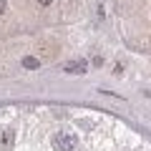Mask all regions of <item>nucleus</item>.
Segmentation results:
<instances>
[{"mask_svg":"<svg viewBox=\"0 0 151 151\" xmlns=\"http://www.w3.org/2000/svg\"><path fill=\"white\" fill-rule=\"evenodd\" d=\"M78 146V136L73 131H58L53 136V149L55 151H76Z\"/></svg>","mask_w":151,"mask_h":151,"instance_id":"1","label":"nucleus"},{"mask_svg":"<svg viewBox=\"0 0 151 151\" xmlns=\"http://www.w3.org/2000/svg\"><path fill=\"white\" fill-rule=\"evenodd\" d=\"M63 70H65V73H70V76H81V73H86V70H88V63L83 58H73V60H68V63L63 65Z\"/></svg>","mask_w":151,"mask_h":151,"instance_id":"2","label":"nucleus"},{"mask_svg":"<svg viewBox=\"0 0 151 151\" xmlns=\"http://www.w3.org/2000/svg\"><path fill=\"white\" fill-rule=\"evenodd\" d=\"M23 65H25V68H40V60L33 58V55H25V58H23Z\"/></svg>","mask_w":151,"mask_h":151,"instance_id":"3","label":"nucleus"},{"mask_svg":"<svg viewBox=\"0 0 151 151\" xmlns=\"http://www.w3.org/2000/svg\"><path fill=\"white\" fill-rule=\"evenodd\" d=\"M13 144V131H5V146Z\"/></svg>","mask_w":151,"mask_h":151,"instance_id":"4","label":"nucleus"},{"mask_svg":"<svg viewBox=\"0 0 151 151\" xmlns=\"http://www.w3.org/2000/svg\"><path fill=\"white\" fill-rule=\"evenodd\" d=\"M5 10H8V3H5V0H0V15H3Z\"/></svg>","mask_w":151,"mask_h":151,"instance_id":"5","label":"nucleus"},{"mask_svg":"<svg viewBox=\"0 0 151 151\" xmlns=\"http://www.w3.org/2000/svg\"><path fill=\"white\" fill-rule=\"evenodd\" d=\"M38 5H43V8H45V5H50V0H38Z\"/></svg>","mask_w":151,"mask_h":151,"instance_id":"6","label":"nucleus"}]
</instances>
